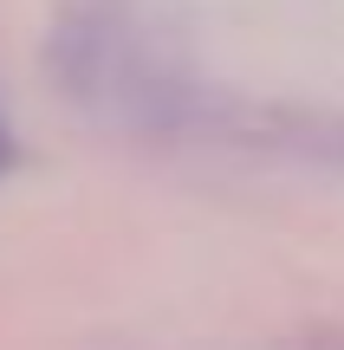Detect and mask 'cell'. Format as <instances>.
Instances as JSON below:
<instances>
[{
  "label": "cell",
  "instance_id": "cell-2",
  "mask_svg": "<svg viewBox=\"0 0 344 350\" xmlns=\"http://www.w3.org/2000/svg\"><path fill=\"white\" fill-rule=\"evenodd\" d=\"M7 163H13V130L0 124V169H7Z\"/></svg>",
  "mask_w": 344,
  "mask_h": 350
},
{
  "label": "cell",
  "instance_id": "cell-1",
  "mask_svg": "<svg viewBox=\"0 0 344 350\" xmlns=\"http://www.w3.org/2000/svg\"><path fill=\"white\" fill-rule=\"evenodd\" d=\"M52 72L111 124H163L182 91L163 33L137 13V0H78L52 26Z\"/></svg>",
  "mask_w": 344,
  "mask_h": 350
}]
</instances>
